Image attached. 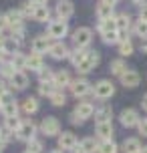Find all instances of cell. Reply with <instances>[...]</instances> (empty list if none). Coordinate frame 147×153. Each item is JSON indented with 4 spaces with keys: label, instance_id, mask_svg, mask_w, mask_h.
I'll return each instance as SVG.
<instances>
[{
    "label": "cell",
    "instance_id": "cell-47",
    "mask_svg": "<svg viewBox=\"0 0 147 153\" xmlns=\"http://www.w3.org/2000/svg\"><path fill=\"white\" fill-rule=\"evenodd\" d=\"M14 101V97H12V93L8 91V93H4L2 97H0V105H6V103H12Z\"/></svg>",
    "mask_w": 147,
    "mask_h": 153
},
{
    "label": "cell",
    "instance_id": "cell-7",
    "mask_svg": "<svg viewBox=\"0 0 147 153\" xmlns=\"http://www.w3.org/2000/svg\"><path fill=\"white\" fill-rule=\"evenodd\" d=\"M40 131L47 137H59L61 135V123H59L56 117H45L42 123H40Z\"/></svg>",
    "mask_w": 147,
    "mask_h": 153
},
{
    "label": "cell",
    "instance_id": "cell-6",
    "mask_svg": "<svg viewBox=\"0 0 147 153\" xmlns=\"http://www.w3.org/2000/svg\"><path fill=\"white\" fill-rule=\"evenodd\" d=\"M34 135H36V125L30 121V119H24L22 123H20V127L16 129V139H20V141H32L34 139Z\"/></svg>",
    "mask_w": 147,
    "mask_h": 153
},
{
    "label": "cell",
    "instance_id": "cell-27",
    "mask_svg": "<svg viewBox=\"0 0 147 153\" xmlns=\"http://www.w3.org/2000/svg\"><path fill=\"white\" fill-rule=\"evenodd\" d=\"M22 111L26 115H34L39 111V101L34 99V97H26V99L22 101Z\"/></svg>",
    "mask_w": 147,
    "mask_h": 153
},
{
    "label": "cell",
    "instance_id": "cell-33",
    "mask_svg": "<svg viewBox=\"0 0 147 153\" xmlns=\"http://www.w3.org/2000/svg\"><path fill=\"white\" fill-rule=\"evenodd\" d=\"M119 149H117V143L113 141V139H109V141H101L99 143V151L97 153H117Z\"/></svg>",
    "mask_w": 147,
    "mask_h": 153
},
{
    "label": "cell",
    "instance_id": "cell-13",
    "mask_svg": "<svg viewBox=\"0 0 147 153\" xmlns=\"http://www.w3.org/2000/svg\"><path fill=\"white\" fill-rule=\"evenodd\" d=\"M73 151L75 153H97L99 151V141L95 137H85Z\"/></svg>",
    "mask_w": 147,
    "mask_h": 153
},
{
    "label": "cell",
    "instance_id": "cell-26",
    "mask_svg": "<svg viewBox=\"0 0 147 153\" xmlns=\"http://www.w3.org/2000/svg\"><path fill=\"white\" fill-rule=\"evenodd\" d=\"M123 153H141V143L139 139H125L123 141Z\"/></svg>",
    "mask_w": 147,
    "mask_h": 153
},
{
    "label": "cell",
    "instance_id": "cell-25",
    "mask_svg": "<svg viewBox=\"0 0 147 153\" xmlns=\"http://www.w3.org/2000/svg\"><path fill=\"white\" fill-rule=\"evenodd\" d=\"M32 18L36 22H50V10H48V6H36Z\"/></svg>",
    "mask_w": 147,
    "mask_h": 153
},
{
    "label": "cell",
    "instance_id": "cell-42",
    "mask_svg": "<svg viewBox=\"0 0 147 153\" xmlns=\"http://www.w3.org/2000/svg\"><path fill=\"white\" fill-rule=\"evenodd\" d=\"M16 46H18V45H16L12 38H6V42H4V46H2V48H4V53H6L8 56H12V54L16 53Z\"/></svg>",
    "mask_w": 147,
    "mask_h": 153
},
{
    "label": "cell",
    "instance_id": "cell-15",
    "mask_svg": "<svg viewBox=\"0 0 147 153\" xmlns=\"http://www.w3.org/2000/svg\"><path fill=\"white\" fill-rule=\"evenodd\" d=\"M119 79H121V85H123L125 89H135V87H137V85H139V73H137V71H133V69H127L123 73V75L119 76Z\"/></svg>",
    "mask_w": 147,
    "mask_h": 153
},
{
    "label": "cell",
    "instance_id": "cell-14",
    "mask_svg": "<svg viewBox=\"0 0 147 153\" xmlns=\"http://www.w3.org/2000/svg\"><path fill=\"white\" fill-rule=\"evenodd\" d=\"M54 12H56V16L61 20H69L71 16H73V12H75V4L71 0H61L56 4V8H54Z\"/></svg>",
    "mask_w": 147,
    "mask_h": 153
},
{
    "label": "cell",
    "instance_id": "cell-10",
    "mask_svg": "<svg viewBox=\"0 0 147 153\" xmlns=\"http://www.w3.org/2000/svg\"><path fill=\"white\" fill-rule=\"evenodd\" d=\"M69 48H67V45L62 42V40H54L53 45H50V48H48V54L53 56L54 61H62V59H69Z\"/></svg>",
    "mask_w": 147,
    "mask_h": 153
},
{
    "label": "cell",
    "instance_id": "cell-30",
    "mask_svg": "<svg viewBox=\"0 0 147 153\" xmlns=\"http://www.w3.org/2000/svg\"><path fill=\"white\" fill-rule=\"evenodd\" d=\"M14 73H16V69L12 67V62H10V61L0 62V76H2V79H12Z\"/></svg>",
    "mask_w": 147,
    "mask_h": 153
},
{
    "label": "cell",
    "instance_id": "cell-48",
    "mask_svg": "<svg viewBox=\"0 0 147 153\" xmlns=\"http://www.w3.org/2000/svg\"><path fill=\"white\" fill-rule=\"evenodd\" d=\"M139 20L147 22V2H145V4H141V8H139Z\"/></svg>",
    "mask_w": 147,
    "mask_h": 153
},
{
    "label": "cell",
    "instance_id": "cell-36",
    "mask_svg": "<svg viewBox=\"0 0 147 153\" xmlns=\"http://www.w3.org/2000/svg\"><path fill=\"white\" fill-rule=\"evenodd\" d=\"M109 30H117V22L115 18H109V20H99V32H109Z\"/></svg>",
    "mask_w": 147,
    "mask_h": 153
},
{
    "label": "cell",
    "instance_id": "cell-54",
    "mask_svg": "<svg viewBox=\"0 0 147 153\" xmlns=\"http://www.w3.org/2000/svg\"><path fill=\"white\" fill-rule=\"evenodd\" d=\"M6 56H8V54L4 53V48H0V62H4V61H6Z\"/></svg>",
    "mask_w": 147,
    "mask_h": 153
},
{
    "label": "cell",
    "instance_id": "cell-1",
    "mask_svg": "<svg viewBox=\"0 0 147 153\" xmlns=\"http://www.w3.org/2000/svg\"><path fill=\"white\" fill-rule=\"evenodd\" d=\"M67 32H69V22H67V20H61V18H56V20H53V22H48V26H47V36L54 38V40L65 38V36H67Z\"/></svg>",
    "mask_w": 147,
    "mask_h": 153
},
{
    "label": "cell",
    "instance_id": "cell-46",
    "mask_svg": "<svg viewBox=\"0 0 147 153\" xmlns=\"http://www.w3.org/2000/svg\"><path fill=\"white\" fill-rule=\"evenodd\" d=\"M137 129H139V135H143V137H147V117L139 121V125H137Z\"/></svg>",
    "mask_w": 147,
    "mask_h": 153
},
{
    "label": "cell",
    "instance_id": "cell-60",
    "mask_svg": "<svg viewBox=\"0 0 147 153\" xmlns=\"http://www.w3.org/2000/svg\"><path fill=\"white\" fill-rule=\"evenodd\" d=\"M2 147H4V145H2V143H0V153H2Z\"/></svg>",
    "mask_w": 147,
    "mask_h": 153
},
{
    "label": "cell",
    "instance_id": "cell-62",
    "mask_svg": "<svg viewBox=\"0 0 147 153\" xmlns=\"http://www.w3.org/2000/svg\"><path fill=\"white\" fill-rule=\"evenodd\" d=\"M0 129H2V127H0Z\"/></svg>",
    "mask_w": 147,
    "mask_h": 153
},
{
    "label": "cell",
    "instance_id": "cell-8",
    "mask_svg": "<svg viewBox=\"0 0 147 153\" xmlns=\"http://www.w3.org/2000/svg\"><path fill=\"white\" fill-rule=\"evenodd\" d=\"M119 121H121L123 127L131 129V127H137V125H139L141 117H139V113H137L135 109H123L121 115H119Z\"/></svg>",
    "mask_w": 147,
    "mask_h": 153
},
{
    "label": "cell",
    "instance_id": "cell-9",
    "mask_svg": "<svg viewBox=\"0 0 147 153\" xmlns=\"http://www.w3.org/2000/svg\"><path fill=\"white\" fill-rule=\"evenodd\" d=\"M50 45H53V42H50V38H48L47 34H39V36H34V38H32L30 48H32V53L42 54V53H48Z\"/></svg>",
    "mask_w": 147,
    "mask_h": 153
},
{
    "label": "cell",
    "instance_id": "cell-29",
    "mask_svg": "<svg viewBox=\"0 0 147 153\" xmlns=\"http://www.w3.org/2000/svg\"><path fill=\"white\" fill-rule=\"evenodd\" d=\"M109 71H111L113 75L121 76L125 71H127V67H125V61H123V59H115V61H111V65H109Z\"/></svg>",
    "mask_w": 147,
    "mask_h": 153
},
{
    "label": "cell",
    "instance_id": "cell-51",
    "mask_svg": "<svg viewBox=\"0 0 147 153\" xmlns=\"http://www.w3.org/2000/svg\"><path fill=\"white\" fill-rule=\"evenodd\" d=\"M4 93H8V87H6V83H4V81H0V97H2Z\"/></svg>",
    "mask_w": 147,
    "mask_h": 153
},
{
    "label": "cell",
    "instance_id": "cell-2",
    "mask_svg": "<svg viewBox=\"0 0 147 153\" xmlns=\"http://www.w3.org/2000/svg\"><path fill=\"white\" fill-rule=\"evenodd\" d=\"M99 62H101V54L97 53V51H87L85 59L77 65V71H79V73H83V75H87V73H91Z\"/></svg>",
    "mask_w": 147,
    "mask_h": 153
},
{
    "label": "cell",
    "instance_id": "cell-19",
    "mask_svg": "<svg viewBox=\"0 0 147 153\" xmlns=\"http://www.w3.org/2000/svg\"><path fill=\"white\" fill-rule=\"evenodd\" d=\"M53 83L56 85V89H65V87H69L73 81H71V75H69V71H54V79H53Z\"/></svg>",
    "mask_w": 147,
    "mask_h": 153
},
{
    "label": "cell",
    "instance_id": "cell-41",
    "mask_svg": "<svg viewBox=\"0 0 147 153\" xmlns=\"http://www.w3.org/2000/svg\"><path fill=\"white\" fill-rule=\"evenodd\" d=\"M24 153H42V141H39V139L28 141V143H26V151H24Z\"/></svg>",
    "mask_w": 147,
    "mask_h": 153
},
{
    "label": "cell",
    "instance_id": "cell-56",
    "mask_svg": "<svg viewBox=\"0 0 147 153\" xmlns=\"http://www.w3.org/2000/svg\"><path fill=\"white\" fill-rule=\"evenodd\" d=\"M4 42H6V38H4V36H2V34H0V48L4 46Z\"/></svg>",
    "mask_w": 147,
    "mask_h": 153
},
{
    "label": "cell",
    "instance_id": "cell-28",
    "mask_svg": "<svg viewBox=\"0 0 147 153\" xmlns=\"http://www.w3.org/2000/svg\"><path fill=\"white\" fill-rule=\"evenodd\" d=\"M10 62L16 71H24L26 69V54H20V53H14L10 56Z\"/></svg>",
    "mask_w": 147,
    "mask_h": 153
},
{
    "label": "cell",
    "instance_id": "cell-61",
    "mask_svg": "<svg viewBox=\"0 0 147 153\" xmlns=\"http://www.w3.org/2000/svg\"><path fill=\"white\" fill-rule=\"evenodd\" d=\"M0 109H2V105H0Z\"/></svg>",
    "mask_w": 147,
    "mask_h": 153
},
{
    "label": "cell",
    "instance_id": "cell-17",
    "mask_svg": "<svg viewBox=\"0 0 147 153\" xmlns=\"http://www.w3.org/2000/svg\"><path fill=\"white\" fill-rule=\"evenodd\" d=\"M22 20H24V14L20 10H8L6 12V22H8V28H22Z\"/></svg>",
    "mask_w": 147,
    "mask_h": 153
},
{
    "label": "cell",
    "instance_id": "cell-11",
    "mask_svg": "<svg viewBox=\"0 0 147 153\" xmlns=\"http://www.w3.org/2000/svg\"><path fill=\"white\" fill-rule=\"evenodd\" d=\"M77 145H79V141H77V137H75V133L65 131V133L59 135V149H62V151H73Z\"/></svg>",
    "mask_w": 147,
    "mask_h": 153
},
{
    "label": "cell",
    "instance_id": "cell-16",
    "mask_svg": "<svg viewBox=\"0 0 147 153\" xmlns=\"http://www.w3.org/2000/svg\"><path fill=\"white\" fill-rule=\"evenodd\" d=\"M73 113L77 115L79 119H91L95 115V105L93 103H89V101H83V103H77V107H75V111Z\"/></svg>",
    "mask_w": 147,
    "mask_h": 153
},
{
    "label": "cell",
    "instance_id": "cell-3",
    "mask_svg": "<svg viewBox=\"0 0 147 153\" xmlns=\"http://www.w3.org/2000/svg\"><path fill=\"white\" fill-rule=\"evenodd\" d=\"M93 95L97 99L105 101V99H111L113 95H115V85L111 83L109 79H101L99 83L93 87Z\"/></svg>",
    "mask_w": 147,
    "mask_h": 153
},
{
    "label": "cell",
    "instance_id": "cell-22",
    "mask_svg": "<svg viewBox=\"0 0 147 153\" xmlns=\"http://www.w3.org/2000/svg\"><path fill=\"white\" fill-rule=\"evenodd\" d=\"M42 67H45V62H42V56H40V54L32 53V54H28V56H26V69L36 71V73H39Z\"/></svg>",
    "mask_w": 147,
    "mask_h": 153
},
{
    "label": "cell",
    "instance_id": "cell-40",
    "mask_svg": "<svg viewBox=\"0 0 147 153\" xmlns=\"http://www.w3.org/2000/svg\"><path fill=\"white\" fill-rule=\"evenodd\" d=\"M20 119H18V117H6V119H4V127H6L8 131H12V133H16V129H18V127H20Z\"/></svg>",
    "mask_w": 147,
    "mask_h": 153
},
{
    "label": "cell",
    "instance_id": "cell-55",
    "mask_svg": "<svg viewBox=\"0 0 147 153\" xmlns=\"http://www.w3.org/2000/svg\"><path fill=\"white\" fill-rule=\"evenodd\" d=\"M141 51H143V53H147V38L141 42Z\"/></svg>",
    "mask_w": 147,
    "mask_h": 153
},
{
    "label": "cell",
    "instance_id": "cell-5",
    "mask_svg": "<svg viewBox=\"0 0 147 153\" xmlns=\"http://www.w3.org/2000/svg\"><path fill=\"white\" fill-rule=\"evenodd\" d=\"M69 89H71V93H73V97L83 99L89 93H93V85L89 83L87 79H77V81H73V83L69 85Z\"/></svg>",
    "mask_w": 147,
    "mask_h": 153
},
{
    "label": "cell",
    "instance_id": "cell-53",
    "mask_svg": "<svg viewBox=\"0 0 147 153\" xmlns=\"http://www.w3.org/2000/svg\"><path fill=\"white\" fill-rule=\"evenodd\" d=\"M101 2H103V4H109V6H115L119 0H101Z\"/></svg>",
    "mask_w": 147,
    "mask_h": 153
},
{
    "label": "cell",
    "instance_id": "cell-12",
    "mask_svg": "<svg viewBox=\"0 0 147 153\" xmlns=\"http://www.w3.org/2000/svg\"><path fill=\"white\" fill-rule=\"evenodd\" d=\"M95 133H97V137H99L101 141H109V139H113V135H115V127H113V123H111V121L97 123Z\"/></svg>",
    "mask_w": 147,
    "mask_h": 153
},
{
    "label": "cell",
    "instance_id": "cell-45",
    "mask_svg": "<svg viewBox=\"0 0 147 153\" xmlns=\"http://www.w3.org/2000/svg\"><path fill=\"white\" fill-rule=\"evenodd\" d=\"M10 139H12V131H8L6 127H2V129H0V143H2V145H6Z\"/></svg>",
    "mask_w": 147,
    "mask_h": 153
},
{
    "label": "cell",
    "instance_id": "cell-49",
    "mask_svg": "<svg viewBox=\"0 0 147 153\" xmlns=\"http://www.w3.org/2000/svg\"><path fill=\"white\" fill-rule=\"evenodd\" d=\"M8 28V22H6V14H0V34Z\"/></svg>",
    "mask_w": 147,
    "mask_h": 153
},
{
    "label": "cell",
    "instance_id": "cell-44",
    "mask_svg": "<svg viewBox=\"0 0 147 153\" xmlns=\"http://www.w3.org/2000/svg\"><path fill=\"white\" fill-rule=\"evenodd\" d=\"M10 38L14 40L16 45H20V42L24 40V28H14V30H12V34H10Z\"/></svg>",
    "mask_w": 147,
    "mask_h": 153
},
{
    "label": "cell",
    "instance_id": "cell-23",
    "mask_svg": "<svg viewBox=\"0 0 147 153\" xmlns=\"http://www.w3.org/2000/svg\"><path fill=\"white\" fill-rule=\"evenodd\" d=\"M115 6H109V4H103L101 2L99 6H97V18L99 20H109V18H115Z\"/></svg>",
    "mask_w": 147,
    "mask_h": 153
},
{
    "label": "cell",
    "instance_id": "cell-59",
    "mask_svg": "<svg viewBox=\"0 0 147 153\" xmlns=\"http://www.w3.org/2000/svg\"><path fill=\"white\" fill-rule=\"evenodd\" d=\"M141 153H147V145H145V147H141Z\"/></svg>",
    "mask_w": 147,
    "mask_h": 153
},
{
    "label": "cell",
    "instance_id": "cell-58",
    "mask_svg": "<svg viewBox=\"0 0 147 153\" xmlns=\"http://www.w3.org/2000/svg\"><path fill=\"white\" fill-rule=\"evenodd\" d=\"M50 153H65L62 149H54V151H50Z\"/></svg>",
    "mask_w": 147,
    "mask_h": 153
},
{
    "label": "cell",
    "instance_id": "cell-21",
    "mask_svg": "<svg viewBox=\"0 0 147 153\" xmlns=\"http://www.w3.org/2000/svg\"><path fill=\"white\" fill-rule=\"evenodd\" d=\"M115 22H117V30L127 34V30L131 28V16L127 14V12H121V14L115 16Z\"/></svg>",
    "mask_w": 147,
    "mask_h": 153
},
{
    "label": "cell",
    "instance_id": "cell-52",
    "mask_svg": "<svg viewBox=\"0 0 147 153\" xmlns=\"http://www.w3.org/2000/svg\"><path fill=\"white\" fill-rule=\"evenodd\" d=\"M141 107H143V111L147 113V95H143V99H141Z\"/></svg>",
    "mask_w": 147,
    "mask_h": 153
},
{
    "label": "cell",
    "instance_id": "cell-32",
    "mask_svg": "<svg viewBox=\"0 0 147 153\" xmlns=\"http://www.w3.org/2000/svg\"><path fill=\"white\" fill-rule=\"evenodd\" d=\"M48 99H50V103H53L54 107H62V105L67 103V95H65L61 89H56V91H54L53 95L48 97Z\"/></svg>",
    "mask_w": 147,
    "mask_h": 153
},
{
    "label": "cell",
    "instance_id": "cell-20",
    "mask_svg": "<svg viewBox=\"0 0 147 153\" xmlns=\"http://www.w3.org/2000/svg\"><path fill=\"white\" fill-rule=\"evenodd\" d=\"M101 36H103V42L105 45H119L121 40L127 38V34L125 32H119V30H109V32H103Z\"/></svg>",
    "mask_w": 147,
    "mask_h": 153
},
{
    "label": "cell",
    "instance_id": "cell-34",
    "mask_svg": "<svg viewBox=\"0 0 147 153\" xmlns=\"http://www.w3.org/2000/svg\"><path fill=\"white\" fill-rule=\"evenodd\" d=\"M85 54H87V48H75V51H71V53H69V61L77 67L79 62L85 59Z\"/></svg>",
    "mask_w": 147,
    "mask_h": 153
},
{
    "label": "cell",
    "instance_id": "cell-37",
    "mask_svg": "<svg viewBox=\"0 0 147 153\" xmlns=\"http://www.w3.org/2000/svg\"><path fill=\"white\" fill-rule=\"evenodd\" d=\"M54 91H56V85H54L53 81H48V83H40V87H39V93L42 95V97H50Z\"/></svg>",
    "mask_w": 147,
    "mask_h": 153
},
{
    "label": "cell",
    "instance_id": "cell-18",
    "mask_svg": "<svg viewBox=\"0 0 147 153\" xmlns=\"http://www.w3.org/2000/svg\"><path fill=\"white\" fill-rule=\"evenodd\" d=\"M10 85L14 87L16 91L26 89V87H28V76H26V73H24V71H16L14 75H12V79H10Z\"/></svg>",
    "mask_w": 147,
    "mask_h": 153
},
{
    "label": "cell",
    "instance_id": "cell-35",
    "mask_svg": "<svg viewBox=\"0 0 147 153\" xmlns=\"http://www.w3.org/2000/svg\"><path fill=\"white\" fill-rule=\"evenodd\" d=\"M119 54H121V56H131L133 54V42L129 38H125V40L119 42Z\"/></svg>",
    "mask_w": 147,
    "mask_h": 153
},
{
    "label": "cell",
    "instance_id": "cell-4",
    "mask_svg": "<svg viewBox=\"0 0 147 153\" xmlns=\"http://www.w3.org/2000/svg\"><path fill=\"white\" fill-rule=\"evenodd\" d=\"M93 40V30L87 28V26H79L77 30L73 32V42L77 48H87Z\"/></svg>",
    "mask_w": 147,
    "mask_h": 153
},
{
    "label": "cell",
    "instance_id": "cell-57",
    "mask_svg": "<svg viewBox=\"0 0 147 153\" xmlns=\"http://www.w3.org/2000/svg\"><path fill=\"white\" fill-rule=\"evenodd\" d=\"M131 2H135V4H145V0H131Z\"/></svg>",
    "mask_w": 147,
    "mask_h": 153
},
{
    "label": "cell",
    "instance_id": "cell-39",
    "mask_svg": "<svg viewBox=\"0 0 147 153\" xmlns=\"http://www.w3.org/2000/svg\"><path fill=\"white\" fill-rule=\"evenodd\" d=\"M133 30H135V34H137L141 40H145V38H147V22L137 20V22L133 24Z\"/></svg>",
    "mask_w": 147,
    "mask_h": 153
},
{
    "label": "cell",
    "instance_id": "cell-50",
    "mask_svg": "<svg viewBox=\"0 0 147 153\" xmlns=\"http://www.w3.org/2000/svg\"><path fill=\"white\" fill-rule=\"evenodd\" d=\"M32 4H34V6H47L48 4V0H30Z\"/></svg>",
    "mask_w": 147,
    "mask_h": 153
},
{
    "label": "cell",
    "instance_id": "cell-43",
    "mask_svg": "<svg viewBox=\"0 0 147 153\" xmlns=\"http://www.w3.org/2000/svg\"><path fill=\"white\" fill-rule=\"evenodd\" d=\"M18 10H20L24 16H32V14H34V10H36V6H34L32 2H24L22 8H18Z\"/></svg>",
    "mask_w": 147,
    "mask_h": 153
},
{
    "label": "cell",
    "instance_id": "cell-24",
    "mask_svg": "<svg viewBox=\"0 0 147 153\" xmlns=\"http://www.w3.org/2000/svg\"><path fill=\"white\" fill-rule=\"evenodd\" d=\"M111 115H113V109L109 107V105H101L99 109H95V119H97V123L111 121Z\"/></svg>",
    "mask_w": 147,
    "mask_h": 153
},
{
    "label": "cell",
    "instance_id": "cell-38",
    "mask_svg": "<svg viewBox=\"0 0 147 153\" xmlns=\"http://www.w3.org/2000/svg\"><path fill=\"white\" fill-rule=\"evenodd\" d=\"M54 79V71L50 69V67H42V69L39 71V81L40 83H48V81H53Z\"/></svg>",
    "mask_w": 147,
    "mask_h": 153
},
{
    "label": "cell",
    "instance_id": "cell-31",
    "mask_svg": "<svg viewBox=\"0 0 147 153\" xmlns=\"http://www.w3.org/2000/svg\"><path fill=\"white\" fill-rule=\"evenodd\" d=\"M0 111H2V115H4V119H6V117H18V105H16V101L2 105Z\"/></svg>",
    "mask_w": 147,
    "mask_h": 153
}]
</instances>
